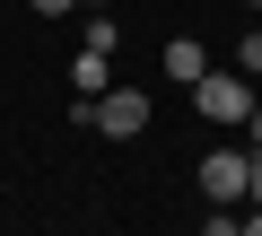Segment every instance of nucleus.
Listing matches in <instances>:
<instances>
[{
	"instance_id": "obj_1",
	"label": "nucleus",
	"mask_w": 262,
	"mask_h": 236,
	"mask_svg": "<svg viewBox=\"0 0 262 236\" xmlns=\"http://www.w3.org/2000/svg\"><path fill=\"white\" fill-rule=\"evenodd\" d=\"M192 114H201V123H245V114H253V79L245 70H201L192 79Z\"/></svg>"
},
{
	"instance_id": "obj_13",
	"label": "nucleus",
	"mask_w": 262,
	"mask_h": 236,
	"mask_svg": "<svg viewBox=\"0 0 262 236\" xmlns=\"http://www.w3.org/2000/svg\"><path fill=\"white\" fill-rule=\"evenodd\" d=\"M245 9H262V0H245Z\"/></svg>"
},
{
	"instance_id": "obj_9",
	"label": "nucleus",
	"mask_w": 262,
	"mask_h": 236,
	"mask_svg": "<svg viewBox=\"0 0 262 236\" xmlns=\"http://www.w3.org/2000/svg\"><path fill=\"white\" fill-rule=\"evenodd\" d=\"M27 9H35V18H70L79 0H27Z\"/></svg>"
},
{
	"instance_id": "obj_7",
	"label": "nucleus",
	"mask_w": 262,
	"mask_h": 236,
	"mask_svg": "<svg viewBox=\"0 0 262 236\" xmlns=\"http://www.w3.org/2000/svg\"><path fill=\"white\" fill-rule=\"evenodd\" d=\"M236 70H245V79H253V70H262V27H253V35H245V44H236Z\"/></svg>"
},
{
	"instance_id": "obj_10",
	"label": "nucleus",
	"mask_w": 262,
	"mask_h": 236,
	"mask_svg": "<svg viewBox=\"0 0 262 236\" xmlns=\"http://www.w3.org/2000/svg\"><path fill=\"white\" fill-rule=\"evenodd\" d=\"M245 132H253V149H262V96H253V114H245Z\"/></svg>"
},
{
	"instance_id": "obj_11",
	"label": "nucleus",
	"mask_w": 262,
	"mask_h": 236,
	"mask_svg": "<svg viewBox=\"0 0 262 236\" xmlns=\"http://www.w3.org/2000/svg\"><path fill=\"white\" fill-rule=\"evenodd\" d=\"M236 236H262V210H253V219H236Z\"/></svg>"
},
{
	"instance_id": "obj_3",
	"label": "nucleus",
	"mask_w": 262,
	"mask_h": 236,
	"mask_svg": "<svg viewBox=\"0 0 262 236\" xmlns=\"http://www.w3.org/2000/svg\"><path fill=\"white\" fill-rule=\"evenodd\" d=\"M88 132H105V140H140V132H149V96H140V88H105Z\"/></svg>"
},
{
	"instance_id": "obj_6",
	"label": "nucleus",
	"mask_w": 262,
	"mask_h": 236,
	"mask_svg": "<svg viewBox=\"0 0 262 236\" xmlns=\"http://www.w3.org/2000/svg\"><path fill=\"white\" fill-rule=\"evenodd\" d=\"M79 44H88V53H114V44H122V27H114L105 9H88V27H79Z\"/></svg>"
},
{
	"instance_id": "obj_12",
	"label": "nucleus",
	"mask_w": 262,
	"mask_h": 236,
	"mask_svg": "<svg viewBox=\"0 0 262 236\" xmlns=\"http://www.w3.org/2000/svg\"><path fill=\"white\" fill-rule=\"evenodd\" d=\"M79 9H105V0H79Z\"/></svg>"
},
{
	"instance_id": "obj_2",
	"label": "nucleus",
	"mask_w": 262,
	"mask_h": 236,
	"mask_svg": "<svg viewBox=\"0 0 262 236\" xmlns=\"http://www.w3.org/2000/svg\"><path fill=\"white\" fill-rule=\"evenodd\" d=\"M245 166H253V149H210L201 158V201L210 210H236L245 201Z\"/></svg>"
},
{
	"instance_id": "obj_4",
	"label": "nucleus",
	"mask_w": 262,
	"mask_h": 236,
	"mask_svg": "<svg viewBox=\"0 0 262 236\" xmlns=\"http://www.w3.org/2000/svg\"><path fill=\"white\" fill-rule=\"evenodd\" d=\"M105 88H114V53H88L79 44L70 53V96H105Z\"/></svg>"
},
{
	"instance_id": "obj_5",
	"label": "nucleus",
	"mask_w": 262,
	"mask_h": 236,
	"mask_svg": "<svg viewBox=\"0 0 262 236\" xmlns=\"http://www.w3.org/2000/svg\"><path fill=\"white\" fill-rule=\"evenodd\" d=\"M158 70H166V79H175V88H192V79H201V70H210V53H201V44H192V35H175V44H166V53H158Z\"/></svg>"
},
{
	"instance_id": "obj_8",
	"label": "nucleus",
	"mask_w": 262,
	"mask_h": 236,
	"mask_svg": "<svg viewBox=\"0 0 262 236\" xmlns=\"http://www.w3.org/2000/svg\"><path fill=\"white\" fill-rule=\"evenodd\" d=\"M245 201L262 210V149H253V166H245Z\"/></svg>"
}]
</instances>
